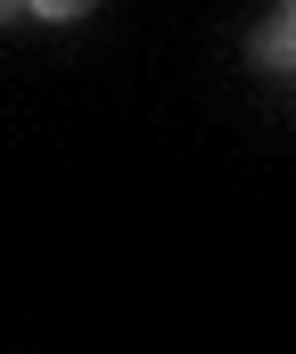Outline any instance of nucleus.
<instances>
[{
  "label": "nucleus",
  "instance_id": "nucleus-4",
  "mask_svg": "<svg viewBox=\"0 0 296 354\" xmlns=\"http://www.w3.org/2000/svg\"><path fill=\"white\" fill-rule=\"evenodd\" d=\"M280 17H288V25H296V0H288V8H280Z\"/></svg>",
  "mask_w": 296,
  "mask_h": 354
},
{
  "label": "nucleus",
  "instance_id": "nucleus-2",
  "mask_svg": "<svg viewBox=\"0 0 296 354\" xmlns=\"http://www.w3.org/2000/svg\"><path fill=\"white\" fill-rule=\"evenodd\" d=\"M99 0H25V17H50V25H66V17H83Z\"/></svg>",
  "mask_w": 296,
  "mask_h": 354
},
{
  "label": "nucleus",
  "instance_id": "nucleus-3",
  "mask_svg": "<svg viewBox=\"0 0 296 354\" xmlns=\"http://www.w3.org/2000/svg\"><path fill=\"white\" fill-rule=\"evenodd\" d=\"M0 17H25V0H0Z\"/></svg>",
  "mask_w": 296,
  "mask_h": 354
},
{
  "label": "nucleus",
  "instance_id": "nucleus-1",
  "mask_svg": "<svg viewBox=\"0 0 296 354\" xmlns=\"http://www.w3.org/2000/svg\"><path fill=\"white\" fill-rule=\"evenodd\" d=\"M247 58H255V66H296V25H288V17H272V25L247 41Z\"/></svg>",
  "mask_w": 296,
  "mask_h": 354
}]
</instances>
